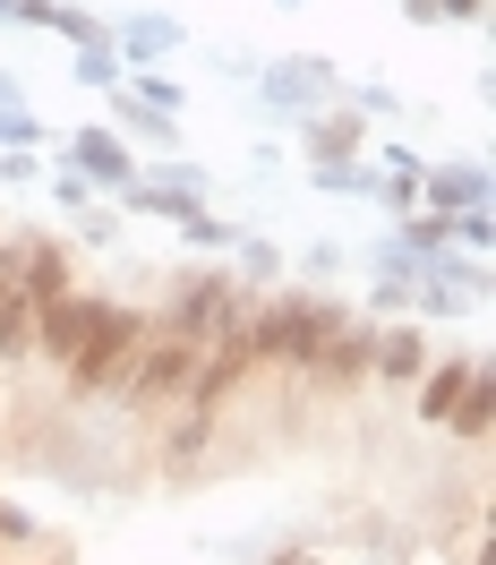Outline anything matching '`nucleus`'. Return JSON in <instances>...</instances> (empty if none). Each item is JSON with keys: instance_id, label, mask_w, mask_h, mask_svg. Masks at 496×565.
Returning <instances> with one entry per match:
<instances>
[{"instance_id": "f257e3e1", "label": "nucleus", "mask_w": 496, "mask_h": 565, "mask_svg": "<svg viewBox=\"0 0 496 565\" xmlns=\"http://www.w3.org/2000/svg\"><path fill=\"white\" fill-rule=\"evenodd\" d=\"M343 318H352V300L309 291V282H274V291H257V309H248L240 352L257 360V377H309L317 352L343 334Z\"/></svg>"}, {"instance_id": "6ab92c4d", "label": "nucleus", "mask_w": 496, "mask_h": 565, "mask_svg": "<svg viewBox=\"0 0 496 565\" xmlns=\"http://www.w3.org/2000/svg\"><path fill=\"white\" fill-rule=\"evenodd\" d=\"M420 26H479L488 18V0H402Z\"/></svg>"}, {"instance_id": "a878e982", "label": "nucleus", "mask_w": 496, "mask_h": 565, "mask_svg": "<svg viewBox=\"0 0 496 565\" xmlns=\"http://www.w3.org/2000/svg\"><path fill=\"white\" fill-rule=\"evenodd\" d=\"M9 9H18V0H0V26H9Z\"/></svg>"}, {"instance_id": "9d476101", "label": "nucleus", "mask_w": 496, "mask_h": 565, "mask_svg": "<svg viewBox=\"0 0 496 565\" xmlns=\"http://www.w3.org/2000/svg\"><path fill=\"white\" fill-rule=\"evenodd\" d=\"M334 104V70H325V61H266V111H300V120H309V111H325Z\"/></svg>"}, {"instance_id": "423d86ee", "label": "nucleus", "mask_w": 496, "mask_h": 565, "mask_svg": "<svg viewBox=\"0 0 496 565\" xmlns=\"http://www.w3.org/2000/svg\"><path fill=\"white\" fill-rule=\"evenodd\" d=\"M95 282H77V291H61V300H43L35 309V352H26V369H43V377H61L77 352V334H86V318H95Z\"/></svg>"}, {"instance_id": "5701e85b", "label": "nucleus", "mask_w": 496, "mask_h": 565, "mask_svg": "<svg viewBox=\"0 0 496 565\" xmlns=\"http://www.w3.org/2000/svg\"><path fill=\"white\" fill-rule=\"evenodd\" d=\"M488 232H496L488 206H479V214H454V248H488Z\"/></svg>"}, {"instance_id": "aec40b11", "label": "nucleus", "mask_w": 496, "mask_h": 565, "mask_svg": "<svg viewBox=\"0 0 496 565\" xmlns=\"http://www.w3.org/2000/svg\"><path fill=\"white\" fill-rule=\"evenodd\" d=\"M26 548H43V523L26 514V505L0 497V557H26Z\"/></svg>"}, {"instance_id": "2eb2a0df", "label": "nucleus", "mask_w": 496, "mask_h": 565, "mask_svg": "<svg viewBox=\"0 0 496 565\" xmlns=\"http://www.w3.org/2000/svg\"><path fill=\"white\" fill-rule=\"evenodd\" d=\"M223 266H231V275H240L248 291H274V282H283V248H274V241H248V232H240Z\"/></svg>"}, {"instance_id": "ddd939ff", "label": "nucleus", "mask_w": 496, "mask_h": 565, "mask_svg": "<svg viewBox=\"0 0 496 565\" xmlns=\"http://www.w3.org/2000/svg\"><path fill=\"white\" fill-rule=\"evenodd\" d=\"M111 120H120V138H129V146H154V154H180V120H172V111H145L138 95H120V86H111Z\"/></svg>"}, {"instance_id": "39448f33", "label": "nucleus", "mask_w": 496, "mask_h": 565, "mask_svg": "<svg viewBox=\"0 0 496 565\" xmlns=\"http://www.w3.org/2000/svg\"><path fill=\"white\" fill-rule=\"evenodd\" d=\"M61 163H69V180H86V189H111V198H120V189L138 180V146L120 138V129H95V120H86V129H69V138H61Z\"/></svg>"}, {"instance_id": "b1692460", "label": "nucleus", "mask_w": 496, "mask_h": 565, "mask_svg": "<svg viewBox=\"0 0 496 565\" xmlns=\"http://www.w3.org/2000/svg\"><path fill=\"white\" fill-rule=\"evenodd\" d=\"M77 241H95V248H111V241H120V223H111V214L95 206V214H77Z\"/></svg>"}, {"instance_id": "dca6fc26", "label": "nucleus", "mask_w": 496, "mask_h": 565, "mask_svg": "<svg viewBox=\"0 0 496 565\" xmlns=\"http://www.w3.org/2000/svg\"><path fill=\"white\" fill-rule=\"evenodd\" d=\"M309 189H325V198H368V206H377V163H309Z\"/></svg>"}, {"instance_id": "20e7f679", "label": "nucleus", "mask_w": 496, "mask_h": 565, "mask_svg": "<svg viewBox=\"0 0 496 565\" xmlns=\"http://www.w3.org/2000/svg\"><path fill=\"white\" fill-rule=\"evenodd\" d=\"M188 377H197V343H180V334H163V326H145V343L129 352L111 403H120L129 420H163V412H180Z\"/></svg>"}, {"instance_id": "f3484780", "label": "nucleus", "mask_w": 496, "mask_h": 565, "mask_svg": "<svg viewBox=\"0 0 496 565\" xmlns=\"http://www.w3.org/2000/svg\"><path fill=\"white\" fill-rule=\"evenodd\" d=\"M120 95H138L145 111H172V120H180V104H188V86H172L163 70H129V77H120Z\"/></svg>"}, {"instance_id": "0eeeda50", "label": "nucleus", "mask_w": 496, "mask_h": 565, "mask_svg": "<svg viewBox=\"0 0 496 565\" xmlns=\"http://www.w3.org/2000/svg\"><path fill=\"white\" fill-rule=\"evenodd\" d=\"M428 360H436V343H428L411 318H377V352H368V386H393L411 394L428 377Z\"/></svg>"}, {"instance_id": "f03ea898", "label": "nucleus", "mask_w": 496, "mask_h": 565, "mask_svg": "<svg viewBox=\"0 0 496 565\" xmlns=\"http://www.w3.org/2000/svg\"><path fill=\"white\" fill-rule=\"evenodd\" d=\"M145 326H154V309H138V300H120V291L95 300V318H86V334H77L69 369L52 377V386H61V412H95V403H111L129 352L145 343Z\"/></svg>"}, {"instance_id": "7ed1b4c3", "label": "nucleus", "mask_w": 496, "mask_h": 565, "mask_svg": "<svg viewBox=\"0 0 496 565\" xmlns=\"http://www.w3.org/2000/svg\"><path fill=\"white\" fill-rule=\"evenodd\" d=\"M248 309H257V291H248L231 266H180V275L163 282V300H154V326L206 352V343H240Z\"/></svg>"}, {"instance_id": "6e6552de", "label": "nucleus", "mask_w": 496, "mask_h": 565, "mask_svg": "<svg viewBox=\"0 0 496 565\" xmlns=\"http://www.w3.org/2000/svg\"><path fill=\"white\" fill-rule=\"evenodd\" d=\"M479 369H488V352H436V360H428V377L411 386V412H420V428H445V420H454Z\"/></svg>"}, {"instance_id": "f8f14e48", "label": "nucleus", "mask_w": 496, "mask_h": 565, "mask_svg": "<svg viewBox=\"0 0 496 565\" xmlns=\"http://www.w3.org/2000/svg\"><path fill=\"white\" fill-rule=\"evenodd\" d=\"M368 146V120H359L352 104H325L300 120V154H317V163H343V154H359Z\"/></svg>"}, {"instance_id": "4be33fe9", "label": "nucleus", "mask_w": 496, "mask_h": 565, "mask_svg": "<svg viewBox=\"0 0 496 565\" xmlns=\"http://www.w3.org/2000/svg\"><path fill=\"white\" fill-rule=\"evenodd\" d=\"M52 198H61V214H69V223H77V214H95V189H86V180H69V172L52 180Z\"/></svg>"}, {"instance_id": "393cba45", "label": "nucleus", "mask_w": 496, "mask_h": 565, "mask_svg": "<svg viewBox=\"0 0 496 565\" xmlns=\"http://www.w3.org/2000/svg\"><path fill=\"white\" fill-rule=\"evenodd\" d=\"M18 95H26V77H9V70H0V111L18 104Z\"/></svg>"}, {"instance_id": "9b49d317", "label": "nucleus", "mask_w": 496, "mask_h": 565, "mask_svg": "<svg viewBox=\"0 0 496 565\" xmlns=\"http://www.w3.org/2000/svg\"><path fill=\"white\" fill-rule=\"evenodd\" d=\"M180 43H188V26H180V18H163V9H138V18H120V26H111L120 70H163Z\"/></svg>"}, {"instance_id": "412c9836", "label": "nucleus", "mask_w": 496, "mask_h": 565, "mask_svg": "<svg viewBox=\"0 0 496 565\" xmlns=\"http://www.w3.org/2000/svg\"><path fill=\"white\" fill-rule=\"evenodd\" d=\"M343 266H352V257H343V248H334V241H317V248H309V257H300V282L317 291V282H325V275H343Z\"/></svg>"}, {"instance_id": "1a4fd4ad", "label": "nucleus", "mask_w": 496, "mask_h": 565, "mask_svg": "<svg viewBox=\"0 0 496 565\" xmlns=\"http://www.w3.org/2000/svg\"><path fill=\"white\" fill-rule=\"evenodd\" d=\"M420 206L428 214H479L488 206V163H471V154H428V172H420Z\"/></svg>"}, {"instance_id": "4468645a", "label": "nucleus", "mask_w": 496, "mask_h": 565, "mask_svg": "<svg viewBox=\"0 0 496 565\" xmlns=\"http://www.w3.org/2000/svg\"><path fill=\"white\" fill-rule=\"evenodd\" d=\"M488 428H496V360L471 377V394H462V412L445 420V437H462V446H488Z\"/></svg>"}, {"instance_id": "a211bd4d", "label": "nucleus", "mask_w": 496, "mask_h": 565, "mask_svg": "<svg viewBox=\"0 0 496 565\" xmlns=\"http://www.w3.org/2000/svg\"><path fill=\"white\" fill-rule=\"evenodd\" d=\"M120 52H111V35L104 43H86V52H77V86H95V95H111V86H120Z\"/></svg>"}]
</instances>
